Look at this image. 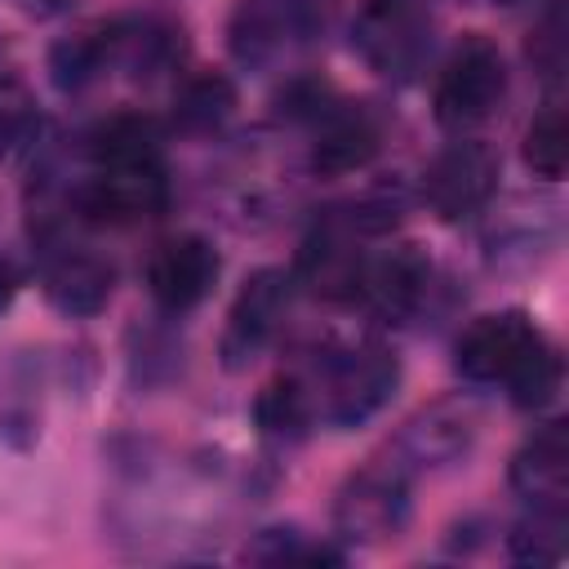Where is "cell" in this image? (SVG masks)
<instances>
[{"label":"cell","instance_id":"cell-1","mask_svg":"<svg viewBox=\"0 0 569 569\" xmlns=\"http://www.w3.org/2000/svg\"><path fill=\"white\" fill-rule=\"evenodd\" d=\"M453 365L467 382H507L520 409H542L547 400H556L560 378H565L560 351L547 342V333L525 311L480 316L458 338Z\"/></svg>","mask_w":569,"mask_h":569},{"label":"cell","instance_id":"cell-2","mask_svg":"<svg viewBox=\"0 0 569 569\" xmlns=\"http://www.w3.org/2000/svg\"><path fill=\"white\" fill-rule=\"evenodd\" d=\"M502 93H507V62L498 44L485 36H467L445 58L431 89V107L445 129H471L502 102Z\"/></svg>","mask_w":569,"mask_h":569},{"label":"cell","instance_id":"cell-3","mask_svg":"<svg viewBox=\"0 0 569 569\" xmlns=\"http://www.w3.org/2000/svg\"><path fill=\"white\" fill-rule=\"evenodd\" d=\"M493 187H498V156L485 142H471V138L449 142L422 173V200L445 222L480 213L489 204Z\"/></svg>","mask_w":569,"mask_h":569},{"label":"cell","instance_id":"cell-4","mask_svg":"<svg viewBox=\"0 0 569 569\" xmlns=\"http://www.w3.org/2000/svg\"><path fill=\"white\" fill-rule=\"evenodd\" d=\"M427 0H365L356 13V49L382 76H405L427 49Z\"/></svg>","mask_w":569,"mask_h":569},{"label":"cell","instance_id":"cell-5","mask_svg":"<svg viewBox=\"0 0 569 569\" xmlns=\"http://www.w3.org/2000/svg\"><path fill=\"white\" fill-rule=\"evenodd\" d=\"M338 533L351 542H387L409 520V485L400 467H365L356 471L333 507Z\"/></svg>","mask_w":569,"mask_h":569},{"label":"cell","instance_id":"cell-6","mask_svg":"<svg viewBox=\"0 0 569 569\" xmlns=\"http://www.w3.org/2000/svg\"><path fill=\"white\" fill-rule=\"evenodd\" d=\"M169 204V178L160 164H107L80 191V213L102 227L147 222Z\"/></svg>","mask_w":569,"mask_h":569},{"label":"cell","instance_id":"cell-7","mask_svg":"<svg viewBox=\"0 0 569 569\" xmlns=\"http://www.w3.org/2000/svg\"><path fill=\"white\" fill-rule=\"evenodd\" d=\"M396 378H400V365H396L391 351H382V347H356V351H347L342 360L329 365V400H325V413L338 427H356V422H365L369 413H378L387 405V396L396 391Z\"/></svg>","mask_w":569,"mask_h":569},{"label":"cell","instance_id":"cell-8","mask_svg":"<svg viewBox=\"0 0 569 569\" xmlns=\"http://www.w3.org/2000/svg\"><path fill=\"white\" fill-rule=\"evenodd\" d=\"M218 249L204 236H173L147 262V289L164 311H191L218 280Z\"/></svg>","mask_w":569,"mask_h":569},{"label":"cell","instance_id":"cell-9","mask_svg":"<svg viewBox=\"0 0 569 569\" xmlns=\"http://www.w3.org/2000/svg\"><path fill=\"white\" fill-rule=\"evenodd\" d=\"M289 284L293 280L271 267L244 280V289L236 293V307L227 316V333H222V356L231 369L271 342V333L280 329V320L289 311Z\"/></svg>","mask_w":569,"mask_h":569},{"label":"cell","instance_id":"cell-10","mask_svg":"<svg viewBox=\"0 0 569 569\" xmlns=\"http://www.w3.org/2000/svg\"><path fill=\"white\" fill-rule=\"evenodd\" d=\"M316 116H320V129H316L311 164L320 173H333V178L338 173H356L378 156L382 129L360 102H338V107H325Z\"/></svg>","mask_w":569,"mask_h":569},{"label":"cell","instance_id":"cell-11","mask_svg":"<svg viewBox=\"0 0 569 569\" xmlns=\"http://www.w3.org/2000/svg\"><path fill=\"white\" fill-rule=\"evenodd\" d=\"M427 258L418 253V244H400L373 262L360 267V298L382 316V320H405L418 311L422 293H427Z\"/></svg>","mask_w":569,"mask_h":569},{"label":"cell","instance_id":"cell-12","mask_svg":"<svg viewBox=\"0 0 569 569\" xmlns=\"http://www.w3.org/2000/svg\"><path fill=\"white\" fill-rule=\"evenodd\" d=\"M511 485L533 507L565 511V498H569V436H565V422H547L533 440H525V449L511 458Z\"/></svg>","mask_w":569,"mask_h":569},{"label":"cell","instance_id":"cell-13","mask_svg":"<svg viewBox=\"0 0 569 569\" xmlns=\"http://www.w3.org/2000/svg\"><path fill=\"white\" fill-rule=\"evenodd\" d=\"M316 0H240L231 18V53L240 62H262L271 58L293 31L311 27Z\"/></svg>","mask_w":569,"mask_h":569},{"label":"cell","instance_id":"cell-14","mask_svg":"<svg viewBox=\"0 0 569 569\" xmlns=\"http://www.w3.org/2000/svg\"><path fill=\"white\" fill-rule=\"evenodd\" d=\"M111 280H116L111 267L98 253H84V249L58 253L44 267V293L67 316H93V311H102L107 298H111Z\"/></svg>","mask_w":569,"mask_h":569},{"label":"cell","instance_id":"cell-15","mask_svg":"<svg viewBox=\"0 0 569 569\" xmlns=\"http://www.w3.org/2000/svg\"><path fill=\"white\" fill-rule=\"evenodd\" d=\"M120 44H124V36H120L116 22L80 27L76 36H67L62 44H53V53H49L53 84H58V89H84L98 71H107V62L116 58Z\"/></svg>","mask_w":569,"mask_h":569},{"label":"cell","instance_id":"cell-16","mask_svg":"<svg viewBox=\"0 0 569 569\" xmlns=\"http://www.w3.org/2000/svg\"><path fill=\"white\" fill-rule=\"evenodd\" d=\"M160 147H164V133L142 111H120V116L102 120L93 133L98 169H107V164H160Z\"/></svg>","mask_w":569,"mask_h":569},{"label":"cell","instance_id":"cell-17","mask_svg":"<svg viewBox=\"0 0 569 569\" xmlns=\"http://www.w3.org/2000/svg\"><path fill=\"white\" fill-rule=\"evenodd\" d=\"M360 267H365V262L356 258V249H347L333 231H320L316 240H307L298 276H302L316 293H325V298H356V289H360Z\"/></svg>","mask_w":569,"mask_h":569},{"label":"cell","instance_id":"cell-18","mask_svg":"<svg viewBox=\"0 0 569 569\" xmlns=\"http://www.w3.org/2000/svg\"><path fill=\"white\" fill-rule=\"evenodd\" d=\"M231 107H236L231 80L218 76V71H200V76L182 80V89L173 98V120L187 133H209L231 116Z\"/></svg>","mask_w":569,"mask_h":569},{"label":"cell","instance_id":"cell-19","mask_svg":"<svg viewBox=\"0 0 569 569\" xmlns=\"http://www.w3.org/2000/svg\"><path fill=\"white\" fill-rule=\"evenodd\" d=\"M525 164L547 178V182H560L565 169H569V124H565V107H542L529 129H525Z\"/></svg>","mask_w":569,"mask_h":569},{"label":"cell","instance_id":"cell-20","mask_svg":"<svg viewBox=\"0 0 569 569\" xmlns=\"http://www.w3.org/2000/svg\"><path fill=\"white\" fill-rule=\"evenodd\" d=\"M409 449L418 462H436V458H453L467 440H471V413L453 409V405H436L431 413H422L409 427Z\"/></svg>","mask_w":569,"mask_h":569},{"label":"cell","instance_id":"cell-21","mask_svg":"<svg viewBox=\"0 0 569 569\" xmlns=\"http://www.w3.org/2000/svg\"><path fill=\"white\" fill-rule=\"evenodd\" d=\"M253 418H258V427H262L267 436H289V440H293V436H302L307 422H311V400H307V391H302L298 378H276V382H267V387L258 391Z\"/></svg>","mask_w":569,"mask_h":569},{"label":"cell","instance_id":"cell-22","mask_svg":"<svg viewBox=\"0 0 569 569\" xmlns=\"http://www.w3.org/2000/svg\"><path fill=\"white\" fill-rule=\"evenodd\" d=\"M511 556L529 565H551L565 556V511L533 507V520H525L511 533Z\"/></svg>","mask_w":569,"mask_h":569},{"label":"cell","instance_id":"cell-23","mask_svg":"<svg viewBox=\"0 0 569 569\" xmlns=\"http://www.w3.org/2000/svg\"><path fill=\"white\" fill-rule=\"evenodd\" d=\"M27 129H31V93L18 80H0V164Z\"/></svg>","mask_w":569,"mask_h":569},{"label":"cell","instance_id":"cell-24","mask_svg":"<svg viewBox=\"0 0 569 569\" xmlns=\"http://www.w3.org/2000/svg\"><path fill=\"white\" fill-rule=\"evenodd\" d=\"M71 4H76V0H22V9L36 13V18H53V13L71 9Z\"/></svg>","mask_w":569,"mask_h":569},{"label":"cell","instance_id":"cell-25","mask_svg":"<svg viewBox=\"0 0 569 569\" xmlns=\"http://www.w3.org/2000/svg\"><path fill=\"white\" fill-rule=\"evenodd\" d=\"M13 293H18V280H13V271H9V262H0V311L13 302Z\"/></svg>","mask_w":569,"mask_h":569},{"label":"cell","instance_id":"cell-26","mask_svg":"<svg viewBox=\"0 0 569 569\" xmlns=\"http://www.w3.org/2000/svg\"><path fill=\"white\" fill-rule=\"evenodd\" d=\"M498 4H520V0H498Z\"/></svg>","mask_w":569,"mask_h":569}]
</instances>
